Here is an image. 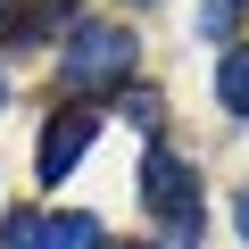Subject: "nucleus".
I'll return each instance as SVG.
<instances>
[{"instance_id":"7","label":"nucleus","mask_w":249,"mask_h":249,"mask_svg":"<svg viewBox=\"0 0 249 249\" xmlns=\"http://www.w3.org/2000/svg\"><path fill=\"white\" fill-rule=\"evenodd\" d=\"M199 34H216V42L232 34V0H208V9H199Z\"/></svg>"},{"instance_id":"6","label":"nucleus","mask_w":249,"mask_h":249,"mask_svg":"<svg viewBox=\"0 0 249 249\" xmlns=\"http://www.w3.org/2000/svg\"><path fill=\"white\" fill-rule=\"evenodd\" d=\"M50 249H108L100 216H50Z\"/></svg>"},{"instance_id":"2","label":"nucleus","mask_w":249,"mask_h":249,"mask_svg":"<svg viewBox=\"0 0 249 249\" xmlns=\"http://www.w3.org/2000/svg\"><path fill=\"white\" fill-rule=\"evenodd\" d=\"M91 133H100V116H91V108H58V116L42 124V150H34V175H42V183L75 175V158L91 150Z\"/></svg>"},{"instance_id":"10","label":"nucleus","mask_w":249,"mask_h":249,"mask_svg":"<svg viewBox=\"0 0 249 249\" xmlns=\"http://www.w3.org/2000/svg\"><path fill=\"white\" fill-rule=\"evenodd\" d=\"M9 9H17V0H0V25H9V34H17V17H9Z\"/></svg>"},{"instance_id":"1","label":"nucleus","mask_w":249,"mask_h":249,"mask_svg":"<svg viewBox=\"0 0 249 249\" xmlns=\"http://www.w3.org/2000/svg\"><path fill=\"white\" fill-rule=\"evenodd\" d=\"M133 34H124L116 17H83L75 34H67V58H58V83L75 91V100H91V91H116L124 75H133Z\"/></svg>"},{"instance_id":"3","label":"nucleus","mask_w":249,"mask_h":249,"mask_svg":"<svg viewBox=\"0 0 249 249\" xmlns=\"http://www.w3.org/2000/svg\"><path fill=\"white\" fill-rule=\"evenodd\" d=\"M142 199H150L158 216H191V166H183L166 142H150V158H142Z\"/></svg>"},{"instance_id":"12","label":"nucleus","mask_w":249,"mask_h":249,"mask_svg":"<svg viewBox=\"0 0 249 249\" xmlns=\"http://www.w3.org/2000/svg\"><path fill=\"white\" fill-rule=\"evenodd\" d=\"M124 249H142V241H124Z\"/></svg>"},{"instance_id":"5","label":"nucleus","mask_w":249,"mask_h":249,"mask_svg":"<svg viewBox=\"0 0 249 249\" xmlns=\"http://www.w3.org/2000/svg\"><path fill=\"white\" fill-rule=\"evenodd\" d=\"M0 249H50V216L42 208H9L0 216Z\"/></svg>"},{"instance_id":"9","label":"nucleus","mask_w":249,"mask_h":249,"mask_svg":"<svg viewBox=\"0 0 249 249\" xmlns=\"http://www.w3.org/2000/svg\"><path fill=\"white\" fill-rule=\"evenodd\" d=\"M232 224H241V241H249V191H241V208H232Z\"/></svg>"},{"instance_id":"8","label":"nucleus","mask_w":249,"mask_h":249,"mask_svg":"<svg viewBox=\"0 0 249 249\" xmlns=\"http://www.w3.org/2000/svg\"><path fill=\"white\" fill-rule=\"evenodd\" d=\"M124 108H133V124H158V91L142 83V91H124Z\"/></svg>"},{"instance_id":"4","label":"nucleus","mask_w":249,"mask_h":249,"mask_svg":"<svg viewBox=\"0 0 249 249\" xmlns=\"http://www.w3.org/2000/svg\"><path fill=\"white\" fill-rule=\"evenodd\" d=\"M216 100H224V116H249V42L216 58Z\"/></svg>"},{"instance_id":"11","label":"nucleus","mask_w":249,"mask_h":249,"mask_svg":"<svg viewBox=\"0 0 249 249\" xmlns=\"http://www.w3.org/2000/svg\"><path fill=\"white\" fill-rule=\"evenodd\" d=\"M133 9H150V0H133Z\"/></svg>"}]
</instances>
